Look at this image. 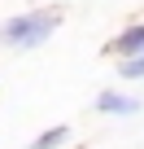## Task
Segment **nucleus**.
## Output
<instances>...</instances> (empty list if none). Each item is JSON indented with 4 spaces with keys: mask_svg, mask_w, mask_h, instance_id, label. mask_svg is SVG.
Wrapping results in <instances>:
<instances>
[{
    "mask_svg": "<svg viewBox=\"0 0 144 149\" xmlns=\"http://www.w3.org/2000/svg\"><path fill=\"white\" fill-rule=\"evenodd\" d=\"M65 140H70V127H65V123H57V127H48V132H39V136H35V140L26 145V149H61Z\"/></svg>",
    "mask_w": 144,
    "mask_h": 149,
    "instance_id": "20e7f679",
    "label": "nucleus"
},
{
    "mask_svg": "<svg viewBox=\"0 0 144 149\" xmlns=\"http://www.w3.org/2000/svg\"><path fill=\"white\" fill-rule=\"evenodd\" d=\"M105 57H144V22H135V26H127V31H118L109 44H105Z\"/></svg>",
    "mask_w": 144,
    "mask_h": 149,
    "instance_id": "f03ea898",
    "label": "nucleus"
},
{
    "mask_svg": "<svg viewBox=\"0 0 144 149\" xmlns=\"http://www.w3.org/2000/svg\"><path fill=\"white\" fill-rule=\"evenodd\" d=\"M118 74H122V79H144V57H127L118 66Z\"/></svg>",
    "mask_w": 144,
    "mask_h": 149,
    "instance_id": "39448f33",
    "label": "nucleus"
},
{
    "mask_svg": "<svg viewBox=\"0 0 144 149\" xmlns=\"http://www.w3.org/2000/svg\"><path fill=\"white\" fill-rule=\"evenodd\" d=\"M65 22V9L61 5H44V9H26V13H13L0 22V44L5 48H39L44 40H52V31Z\"/></svg>",
    "mask_w": 144,
    "mask_h": 149,
    "instance_id": "f257e3e1",
    "label": "nucleus"
},
{
    "mask_svg": "<svg viewBox=\"0 0 144 149\" xmlns=\"http://www.w3.org/2000/svg\"><path fill=\"white\" fill-rule=\"evenodd\" d=\"M92 105H96L101 114H122V118H127V114H140V101L127 97V92H101Z\"/></svg>",
    "mask_w": 144,
    "mask_h": 149,
    "instance_id": "7ed1b4c3",
    "label": "nucleus"
}]
</instances>
